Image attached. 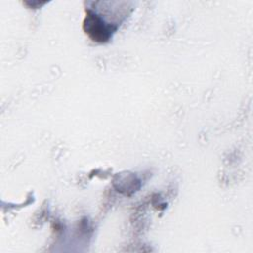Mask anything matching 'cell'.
<instances>
[{
	"mask_svg": "<svg viewBox=\"0 0 253 253\" xmlns=\"http://www.w3.org/2000/svg\"><path fill=\"white\" fill-rule=\"evenodd\" d=\"M84 30L93 41L104 42L111 38L112 33L116 28L105 23V21L98 15L88 10L84 21Z\"/></svg>",
	"mask_w": 253,
	"mask_h": 253,
	"instance_id": "cell-1",
	"label": "cell"
}]
</instances>
